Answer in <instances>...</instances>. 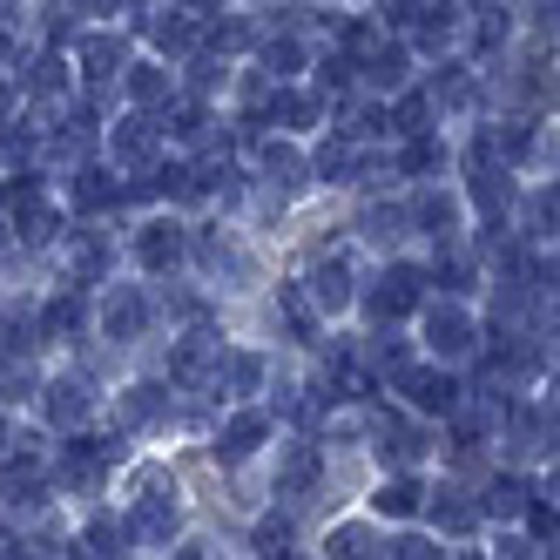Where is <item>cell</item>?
Instances as JSON below:
<instances>
[{
  "instance_id": "cell-34",
  "label": "cell",
  "mask_w": 560,
  "mask_h": 560,
  "mask_svg": "<svg viewBox=\"0 0 560 560\" xmlns=\"http://www.w3.org/2000/svg\"><path fill=\"white\" fill-rule=\"evenodd\" d=\"M472 203L493 217V210L506 203V176H500V170H487V163H472Z\"/></svg>"
},
{
  "instance_id": "cell-11",
  "label": "cell",
  "mask_w": 560,
  "mask_h": 560,
  "mask_svg": "<svg viewBox=\"0 0 560 560\" xmlns=\"http://www.w3.org/2000/svg\"><path fill=\"white\" fill-rule=\"evenodd\" d=\"M378 453H385V459H398V466H412V459L425 453V432H419V425H406L398 412H378Z\"/></svg>"
},
{
  "instance_id": "cell-25",
  "label": "cell",
  "mask_w": 560,
  "mask_h": 560,
  "mask_svg": "<svg viewBox=\"0 0 560 560\" xmlns=\"http://www.w3.org/2000/svg\"><path fill=\"white\" fill-rule=\"evenodd\" d=\"M82 317H89V311H82V298H74V291L55 298V304L42 311V338H74V331H82Z\"/></svg>"
},
{
  "instance_id": "cell-35",
  "label": "cell",
  "mask_w": 560,
  "mask_h": 560,
  "mask_svg": "<svg viewBox=\"0 0 560 560\" xmlns=\"http://www.w3.org/2000/svg\"><path fill=\"white\" fill-rule=\"evenodd\" d=\"M155 412H163V385H129L122 419H129V425H142V419H155Z\"/></svg>"
},
{
  "instance_id": "cell-29",
  "label": "cell",
  "mask_w": 560,
  "mask_h": 560,
  "mask_svg": "<svg viewBox=\"0 0 560 560\" xmlns=\"http://www.w3.org/2000/svg\"><path fill=\"white\" fill-rule=\"evenodd\" d=\"M298 68H304V48L291 42V34H277V42H264V74H270V82H291Z\"/></svg>"
},
{
  "instance_id": "cell-23",
  "label": "cell",
  "mask_w": 560,
  "mask_h": 560,
  "mask_svg": "<svg viewBox=\"0 0 560 560\" xmlns=\"http://www.w3.org/2000/svg\"><path fill=\"white\" fill-rule=\"evenodd\" d=\"M155 129H170L176 142H203V136H210V108H203V102H176V115H163Z\"/></svg>"
},
{
  "instance_id": "cell-41",
  "label": "cell",
  "mask_w": 560,
  "mask_h": 560,
  "mask_svg": "<svg viewBox=\"0 0 560 560\" xmlns=\"http://www.w3.org/2000/svg\"><path fill=\"white\" fill-rule=\"evenodd\" d=\"M351 68H358V61H345V55H325V61H317V82H325V89H345V82H351Z\"/></svg>"
},
{
  "instance_id": "cell-47",
  "label": "cell",
  "mask_w": 560,
  "mask_h": 560,
  "mask_svg": "<svg viewBox=\"0 0 560 560\" xmlns=\"http://www.w3.org/2000/svg\"><path fill=\"white\" fill-rule=\"evenodd\" d=\"M8 55H14V27H8V21H0V61H8Z\"/></svg>"
},
{
  "instance_id": "cell-7",
  "label": "cell",
  "mask_w": 560,
  "mask_h": 560,
  "mask_svg": "<svg viewBox=\"0 0 560 560\" xmlns=\"http://www.w3.org/2000/svg\"><path fill=\"white\" fill-rule=\"evenodd\" d=\"M183 250H189V236H183V223H170V217L142 223V236H136V257H142L149 270H176Z\"/></svg>"
},
{
  "instance_id": "cell-36",
  "label": "cell",
  "mask_w": 560,
  "mask_h": 560,
  "mask_svg": "<svg viewBox=\"0 0 560 560\" xmlns=\"http://www.w3.org/2000/svg\"><path fill=\"white\" fill-rule=\"evenodd\" d=\"M277 304H284V317H291V331H298V338H311V331H317V317H311V304H304V291H298V284L277 291Z\"/></svg>"
},
{
  "instance_id": "cell-19",
  "label": "cell",
  "mask_w": 560,
  "mask_h": 560,
  "mask_svg": "<svg viewBox=\"0 0 560 560\" xmlns=\"http://www.w3.org/2000/svg\"><path fill=\"white\" fill-rule=\"evenodd\" d=\"M264 122L311 129V122H317V102H311V95H298V89H277V95H270V115H264Z\"/></svg>"
},
{
  "instance_id": "cell-42",
  "label": "cell",
  "mask_w": 560,
  "mask_h": 560,
  "mask_svg": "<svg viewBox=\"0 0 560 560\" xmlns=\"http://www.w3.org/2000/svg\"><path fill=\"white\" fill-rule=\"evenodd\" d=\"M372 42H378V27H372V21H345V61H351L358 48H372Z\"/></svg>"
},
{
  "instance_id": "cell-30",
  "label": "cell",
  "mask_w": 560,
  "mask_h": 560,
  "mask_svg": "<svg viewBox=\"0 0 560 560\" xmlns=\"http://www.w3.org/2000/svg\"><path fill=\"white\" fill-rule=\"evenodd\" d=\"M331 560H378V540H372V527H331Z\"/></svg>"
},
{
  "instance_id": "cell-24",
  "label": "cell",
  "mask_w": 560,
  "mask_h": 560,
  "mask_svg": "<svg viewBox=\"0 0 560 560\" xmlns=\"http://www.w3.org/2000/svg\"><path fill=\"white\" fill-rule=\"evenodd\" d=\"M264 176H270L277 189H298V183H304V155L284 149V142H264Z\"/></svg>"
},
{
  "instance_id": "cell-4",
  "label": "cell",
  "mask_w": 560,
  "mask_h": 560,
  "mask_svg": "<svg viewBox=\"0 0 560 560\" xmlns=\"http://www.w3.org/2000/svg\"><path fill=\"white\" fill-rule=\"evenodd\" d=\"M183 527V513H176V493L163 500V487H142V500H136V513H129V540H170Z\"/></svg>"
},
{
  "instance_id": "cell-45",
  "label": "cell",
  "mask_w": 560,
  "mask_h": 560,
  "mask_svg": "<svg viewBox=\"0 0 560 560\" xmlns=\"http://www.w3.org/2000/svg\"><path fill=\"white\" fill-rule=\"evenodd\" d=\"M257 540H264V547H277V540H291V520H264V527H257Z\"/></svg>"
},
{
  "instance_id": "cell-5",
  "label": "cell",
  "mask_w": 560,
  "mask_h": 560,
  "mask_svg": "<svg viewBox=\"0 0 560 560\" xmlns=\"http://www.w3.org/2000/svg\"><path fill=\"white\" fill-rule=\"evenodd\" d=\"M142 325H149V298H142L136 284H115L108 304H102V331H108L115 345H129V338H142Z\"/></svg>"
},
{
  "instance_id": "cell-37",
  "label": "cell",
  "mask_w": 560,
  "mask_h": 560,
  "mask_svg": "<svg viewBox=\"0 0 560 560\" xmlns=\"http://www.w3.org/2000/svg\"><path fill=\"white\" fill-rule=\"evenodd\" d=\"M27 89H34V95H55V89H68V68H61L55 55H42V61L27 68Z\"/></svg>"
},
{
  "instance_id": "cell-6",
  "label": "cell",
  "mask_w": 560,
  "mask_h": 560,
  "mask_svg": "<svg viewBox=\"0 0 560 560\" xmlns=\"http://www.w3.org/2000/svg\"><path fill=\"white\" fill-rule=\"evenodd\" d=\"M425 345H432L439 358H466V351H472V317H466L459 304H432V311H425Z\"/></svg>"
},
{
  "instance_id": "cell-1",
  "label": "cell",
  "mask_w": 560,
  "mask_h": 560,
  "mask_svg": "<svg viewBox=\"0 0 560 560\" xmlns=\"http://www.w3.org/2000/svg\"><path fill=\"white\" fill-rule=\"evenodd\" d=\"M419 298H425V270H419V264H392L385 284L372 291V317H378V325H392V317L419 311Z\"/></svg>"
},
{
  "instance_id": "cell-27",
  "label": "cell",
  "mask_w": 560,
  "mask_h": 560,
  "mask_svg": "<svg viewBox=\"0 0 560 560\" xmlns=\"http://www.w3.org/2000/svg\"><path fill=\"white\" fill-rule=\"evenodd\" d=\"M520 506H527V487H520V479H513V472H500V479H493V487H487V500H479L472 513H500V520H513Z\"/></svg>"
},
{
  "instance_id": "cell-9",
  "label": "cell",
  "mask_w": 560,
  "mask_h": 560,
  "mask_svg": "<svg viewBox=\"0 0 560 560\" xmlns=\"http://www.w3.org/2000/svg\"><path fill=\"white\" fill-rule=\"evenodd\" d=\"M304 284H311V304L317 311H345L351 304V270H345V257H317Z\"/></svg>"
},
{
  "instance_id": "cell-2",
  "label": "cell",
  "mask_w": 560,
  "mask_h": 560,
  "mask_svg": "<svg viewBox=\"0 0 560 560\" xmlns=\"http://www.w3.org/2000/svg\"><path fill=\"white\" fill-rule=\"evenodd\" d=\"M115 459H122L115 439H68L61 446V487H95L102 466H115Z\"/></svg>"
},
{
  "instance_id": "cell-46",
  "label": "cell",
  "mask_w": 560,
  "mask_h": 560,
  "mask_svg": "<svg viewBox=\"0 0 560 560\" xmlns=\"http://www.w3.org/2000/svg\"><path fill=\"white\" fill-rule=\"evenodd\" d=\"M0 560H42V553H27V547H8V540H0Z\"/></svg>"
},
{
  "instance_id": "cell-38",
  "label": "cell",
  "mask_w": 560,
  "mask_h": 560,
  "mask_svg": "<svg viewBox=\"0 0 560 560\" xmlns=\"http://www.w3.org/2000/svg\"><path fill=\"white\" fill-rule=\"evenodd\" d=\"M223 365H230V385H244V392H257V385H264V358H250V351L223 358Z\"/></svg>"
},
{
  "instance_id": "cell-33",
  "label": "cell",
  "mask_w": 560,
  "mask_h": 560,
  "mask_svg": "<svg viewBox=\"0 0 560 560\" xmlns=\"http://www.w3.org/2000/svg\"><path fill=\"white\" fill-rule=\"evenodd\" d=\"M14 230H21V244H48V236H55V210L48 203H21Z\"/></svg>"
},
{
  "instance_id": "cell-20",
  "label": "cell",
  "mask_w": 560,
  "mask_h": 560,
  "mask_svg": "<svg viewBox=\"0 0 560 560\" xmlns=\"http://www.w3.org/2000/svg\"><path fill=\"white\" fill-rule=\"evenodd\" d=\"M425 500H432V520H439V534H472V527H479V513H472V506H466L453 487H446V493H425Z\"/></svg>"
},
{
  "instance_id": "cell-10",
  "label": "cell",
  "mask_w": 560,
  "mask_h": 560,
  "mask_svg": "<svg viewBox=\"0 0 560 560\" xmlns=\"http://www.w3.org/2000/svg\"><path fill=\"white\" fill-rule=\"evenodd\" d=\"M155 136H163V129H155L149 115H129V122H115V136H108L115 163H149V155H155Z\"/></svg>"
},
{
  "instance_id": "cell-3",
  "label": "cell",
  "mask_w": 560,
  "mask_h": 560,
  "mask_svg": "<svg viewBox=\"0 0 560 560\" xmlns=\"http://www.w3.org/2000/svg\"><path fill=\"white\" fill-rule=\"evenodd\" d=\"M398 392H406L419 412H459V378H446V372L398 365Z\"/></svg>"
},
{
  "instance_id": "cell-18",
  "label": "cell",
  "mask_w": 560,
  "mask_h": 560,
  "mask_svg": "<svg viewBox=\"0 0 560 560\" xmlns=\"http://www.w3.org/2000/svg\"><path fill=\"white\" fill-rule=\"evenodd\" d=\"M89 406H95V398L74 385V378L48 385V419H55V425H82V419H89Z\"/></svg>"
},
{
  "instance_id": "cell-28",
  "label": "cell",
  "mask_w": 560,
  "mask_h": 560,
  "mask_svg": "<svg viewBox=\"0 0 560 560\" xmlns=\"http://www.w3.org/2000/svg\"><path fill=\"white\" fill-rule=\"evenodd\" d=\"M122 540H129V527H115V520H95V527L74 540V547H82V560H115V553H122Z\"/></svg>"
},
{
  "instance_id": "cell-16",
  "label": "cell",
  "mask_w": 560,
  "mask_h": 560,
  "mask_svg": "<svg viewBox=\"0 0 560 560\" xmlns=\"http://www.w3.org/2000/svg\"><path fill=\"white\" fill-rule=\"evenodd\" d=\"M358 74H365V82H372V89H398V82H406V48H398V42H385V48H372L365 61H358Z\"/></svg>"
},
{
  "instance_id": "cell-44",
  "label": "cell",
  "mask_w": 560,
  "mask_h": 560,
  "mask_svg": "<svg viewBox=\"0 0 560 560\" xmlns=\"http://www.w3.org/2000/svg\"><path fill=\"white\" fill-rule=\"evenodd\" d=\"M446 284H453V291H466V284H472V264H466L459 250H446Z\"/></svg>"
},
{
  "instance_id": "cell-31",
  "label": "cell",
  "mask_w": 560,
  "mask_h": 560,
  "mask_svg": "<svg viewBox=\"0 0 560 560\" xmlns=\"http://www.w3.org/2000/svg\"><path fill=\"white\" fill-rule=\"evenodd\" d=\"M129 95H136L142 108H149V102H163V95H170V68H155V61H136V68H129Z\"/></svg>"
},
{
  "instance_id": "cell-49",
  "label": "cell",
  "mask_w": 560,
  "mask_h": 560,
  "mask_svg": "<svg viewBox=\"0 0 560 560\" xmlns=\"http://www.w3.org/2000/svg\"><path fill=\"white\" fill-rule=\"evenodd\" d=\"M466 560H479V553H466Z\"/></svg>"
},
{
  "instance_id": "cell-15",
  "label": "cell",
  "mask_w": 560,
  "mask_h": 560,
  "mask_svg": "<svg viewBox=\"0 0 560 560\" xmlns=\"http://www.w3.org/2000/svg\"><path fill=\"white\" fill-rule=\"evenodd\" d=\"M406 223H419L425 236H439V244H446L453 223H459V203H453V196H419V203L406 210Z\"/></svg>"
},
{
  "instance_id": "cell-17",
  "label": "cell",
  "mask_w": 560,
  "mask_h": 560,
  "mask_svg": "<svg viewBox=\"0 0 560 560\" xmlns=\"http://www.w3.org/2000/svg\"><path fill=\"white\" fill-rule=\"evenodd\" d=\"M82 68H89V82H108V74L122 68V34H89V42H82Z\"/></svg>"
},
{
  "instance_id": "cell-26",
  "label": "cell",
  "mask_w": 560,
  "mask_h": 560,
  "mask_svg": "<svg viewBox=\"0 0 560 560\" xmlns=\"http://www.w3.org/2000/svg\"><path fill=\"white\" fill-rule=\"evenodd\" d=\"M142 27H149L170 55H189V48H196V21H189V14H155V21H142Z\"/></svg>"
},
{
  "instance_id": "cell-22",
  "label": "cell",
  "mask_w": 560,
  "mask_h": 560,
  "mask_svg": "<svg viewBox=\"0 0 560 560\" xmlns=\"http://www.w3.org/2000/svg\"><path fill=\"white\" fill-rule=\"evenodd\" d=\"M68 270H74V284H95V277L108 270L102 236H74V244H68Z\"/></svg>"
},
{
  "instance_id": "cell-12",
  "label": "cell",
  "mask_w": 560,
  "mask_h": 560,
  "mask_svg": "<svg viewBox=\"0 0 560 560\" xmlns=\"http://www.w3.org/2000/svg\"><path fill=\"white\" fill-rule=\"evenodd\" d=\"M372 506H378L385 520H412V513L425 506V487H419L412 472H398V479H385V487L372 493Z\"/></svg>"
},
{
  "instance_id": "cell-21",
  "label": "cell",
  "mask_w": 560,
  "mask_h": 560,
  "mask_svg": "<svg viewBox=\"0 0 560 560\" xmlns=\"http://www.w3.org/2000/svg\"><path fill=\"white\" fill-rule=\"evenodd\" d=\"M74 203H82V210H108V203H122V183H108V170H82V176H74Z\"/></svg>"
},
{
  "instance_id": "cell-40",
  "label": "cell",
  "mask_w": 560,
  "mask_h": 560,
  "mask_svg": "<svg viewBox=\"0 0 560 560\" xmlns=\"http://www.w3.org/2000/svg\"><path fill=\"white\" fill-rule=\"evenodd\" d=\"M398 223H406V210H365V236H398Z\"/></svg>"
},
{
  "instance_id": "cell-14",
  "label": "cell",
  "mask_w": 560,
  "mask_h": 560,
  "mask_svg": "<svg viewBox=\"0 0 560 560\" xmlns=\"http://www.w3.org/2000/svg\"><path fill=\"white\" fill-rule=\"evenodd\" d=\"M210 365H217V338H210V331H196V338H183V345L170 351V378H183V385L203 378Z\"/></svg>"
},
{
  "instance_id": "cell-13",
  "label": "cell",
  "mask_w": 560,
  "mask_h": 560,
  "mask_svg": "<svg viewBox=\"0 0 560 560\" xmlns=\"http://www.w3.org/2000/svg\"><path fill=\"white\" fill-rule=\"evenodd\" d=\"M317 472H325V453H317V446H291L284 479H277V493H284V500H304V493L317 487Z\"/></svg>"
},
{
  "instance_id": "cell-39",
  "label": "cell",
  "mask_w": 560,
  "mask_h": 560,
  "mask_svg": "<svg viewBox=\"0 0 560 560\" xmlns=\"http://www.w3.org/2000/svg\"><path fill=\"white\" fill-rule=\"evenodd\" d=\"M385 553H392V560H439V547H432L425 534H406V540H392Z\"/></svg>"
},
{
  "instance_id": "cell-43",
  "label": "cell",
  "mask_w": 560,
  "mask_h": 560,
  "mask_svg": "<svg viewBox=\"0 0 560 560\" xmlns=\"http://www.w3.org/2000/svg\"><path fill=\"white\" fill-rule=\"evenodd\" d=\"M439 163V142L432 136H412V149H406V170H432Z\"/></svg>"
},
{
  "instance_id": "cell-32",
  "label": "cell",
  "mask_w": 560,
  "mask_h": 560,
  "mask_svg": "<svg viewBox=\"0 0 560 560\" xmlns=\"http://www.w3.org/2000/svg\"><path fill=\"white\" fill-rule=\"evenodd\" d=\"M351 170H358V149H351V136H338V142H325V149H317V176L345 183Z\"/></svg>"
},
{
  "instance_id": "cell-8",
  "label": "cell",
  "mask_w": 560,
  "mask_h": 560,
  "mask_svg": "<svg viewBox=\"0 0 560 560\" xmlns=\"http://www.w3.org/2000/svg\"><path fill=\"white\" fill-rule=\"evenodd\" d=\"M264 439H270V412H236V419L217 432V459H223V466H244Z\"/></svg>"
},
{
  "instance_id": "cell-48",
  "label": "cell",
  "mask_w": 560,
  "mask_h": 560,
  "mask_svg": "<svg viewBox=\"0 0 560 560\" xmlns=\"http://www.w3.org/2000/svg\"><path fill=\"white\" fill-rule=\"evenodd\" d=\"M170 560H203V553H196V547H189V553H170Z\"/></svg>"
}]
</instances>
